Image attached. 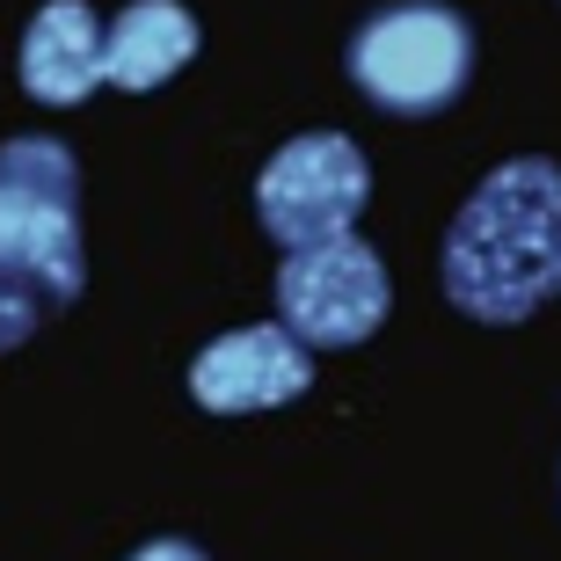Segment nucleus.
<instances>
[{
	"mask_svg": "<svg viewBox=\"0 0 561 561\" xmlns=\"http://www.w3.org/2000/svg\"><path fill=\"white\" fill-rule=\"evenodd\" d=\"M81 168L59 139L0 146V351L81 299Z\"/></svg>",
	"mask_w": 561,
	"mask_h": 561,
	"instance_id": "nucleus-2",
	"label": "nucleus"
},
{
	"mask_svg": "<svg viewBox=\"0 0 561 561\" xmlns=\"http://www.w3.org/2000/svg\"><path fill=\"white\" fill-rule=\"evenodd\" d=\"M197 59V15L183 0H125V15L103 30V66L117 88H161Z\"/></svg>",
	"mask_w": 561,
	"mask_h": 561,
	"instance_id": "nucleus-8",
	"label": "nucleus"
},
{
	"mask_svg": "<svg viewBox=\"0 0 561 561\" xmlns=\"http://www.w3.org/2000/svg\"><path fill=\"white\" fill-rule=\"evenodd\" d=\"M313 387V351L285 321H255V329H233L219 343L197 351L190 365V394L211 416H255V409H285Z\"/></svg>",
	"mask_w": 561,
	"mask_h": 561,
	"instance_id": "nucleus-6",
	"label": "nucleus"
},
{
	"mask_svg": "<svg viewBox=\"0 0 561 561\" xmlns=\"http://www.w3.org/2000/svg\"><path fill=\"white\" fill-rule=\"evenodd\" d=\"M110 81L103 66V22L88 0H44L22 30V88L37 103H81Z\"/></svg>",
	"mask_w": 561,
	"mask_h": 561,
	"instance_id": "nucleus-7",
	"label": "nucleus"
},
{
	"mask_svg": "<svg viewBox=\"0 0 561 561\" xmlns=\"http://www.w3.org/2000/svg\"><path fill=\"white\" fill-rule=\"evenodd\" d=\"M131 561H205V554H197L190 540H153V547H139Z\"/></svg>",
	"mask_w": 561,
	"mask_h": 561,
	"instance_id": "nucleus-9",
	"label": "nucleus"
},
{
	"mask_svg": "<svg viewBox=\"0 0 561 561\" xmlns=\"http://www.w3.org/2000/svg\"><path fill=\"white\" fill-rule=\"evenodd\" d=\"M561 291V161L518 153L489 168L445 233V299L511 329Z\"/></svg>",
	"mask_w": 561,
	"mask_h": 561,
	"instance_id": "nucleus-1",
	"label": "nucleus"
},
{
	"mask_svg": "<svg viewBox=\"0 0 561 561\" xmlns=\"http://www.w3.org/2000/svg\"><path fill=\"white\" fill-rule=\"evenodd\" d=\"M474 73V30L437 8V0H401L379 8L351 37V81L394 117H431L467 88Z\"/></svg>",
	"mask_w": 561,
	"mask_h": 561,
	"instance_id": "nucleus-3",
	"label": "nucleus"
},
{
	"mask_svg": "<svg viewBox=\"0 0 561 561\" xmlns=\"http://www.w3.org/2000/svg\"><path fill=\"white\" fill-rule=\"evenodd\" d=\"M373 197L365 153L343 131H307L271 153V168L255 175V219L277 249H313L357 227V211Z\"/></svg>",
	"mask_w": 561,
	"mask_h": 561,
	"instance_id": "nucleus-4",
	"label": "nucleus"
},
{
	"mask_svg": "<svg viewBox=\"0 0 561 561\" xmlns=\"http://www.w3.org/2000/svg\"><path fill=\"white\" fill-rule=\"evenodd\" d=\"M387 263H379L357 233L285 249L277 271V321H285L307 351H351L387 321Z\"/></svg>",
	"mask_w": 561,
	"mask_h": 561,
	"instance_id": "nucleus-5",
	"label": "nucleus"
}]
</instances>
